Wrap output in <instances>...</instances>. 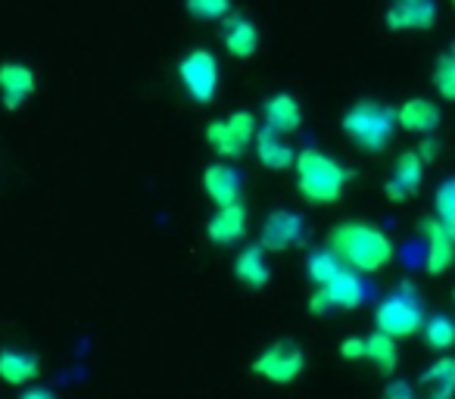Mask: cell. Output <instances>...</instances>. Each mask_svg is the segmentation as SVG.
<instances>
[{
    "mask_svg": "<svg viewBox=\"0 0 455 399\" xmlns=\"http://www.w3.org/2000/svg\"><path fill=\"white\" fill-rule=\"evenodd\" d=\"M415 393H411V384H405V380H390L384 390V399H411Z\"/></svg>",
    "mask_w": 455,
    "mask_h": 399,
    "instance_id": "f546056e",
    "label": "cell"
},
{
    "mask_svg": "<svg viewBox=\"0 0 455 399\" xmlns=\"http://www.w3.org/2000/svg\"><path fill=\"white\" fill-rule=\"evenodd\" d=\"M178 82L184 84L190 100L206 107L219 94V60L209 51H203V47L184 53L181 63H178Z\"/></svg>",
    "mask_w": 455,
    "mask_h": 399,
    "instance_id": "52a82bcc",
    "label": "cell"
},
{
    "mask_svg": "<svg viewBox=\"0 0 455 399\" xmlns=\"http://www.w3.org/2000/svg\"><path fill=\"white\" fill-rule=\"evenodd\" d=\"M424 306L418 299L415 287L411 284H399L393 293H387L384 299L374 309V328L384 331L390 337H411L424 328Z\"/></svg>",
    "mask_w": 455,
    "mask_h": 399,
    "instance_id": "277c9868",
    "label": "cell"
},
{
    "mask_svg": "<svg viewBox=\"0 0 455 399\" xmlns=\"http://www.w3.org/2000/svg\"><path fill=\"white\" fill-rule=\"evenodd\" d=\"M221 44H225L228 57L253 60L259 51V28L247 16H228L225 28H221Z\"/></svg>",
    "mask_w": 455,
    "mask_h": 399,
    "instance_id": "2e32d148",
    "label": "cell"
},
{
    "mask_svg": "<svg viewBox=\"0 0 455 399\" xmlns=\"http://www.w3.org/2000/svg\"><path fill=\"white\" fill-rule=\"evenodd\" d=\"M411 399H415V396H411Z\"/></svg>",
    "mask_w": 455,
    "mask_h": 399,
    "instance_id": "d6a6232c",
    "label": "cell"
},
{
    "mask_svg": "<svg viewBox=\"0 0 455 399\" xmlns=\"http://www.w3.org/2000/svg\"><path fill=\"white\" fill-rule=\"evenodd\" d=\"M190 20L200 22H219L225 16H231V0H184Z\"/></svg>",
    "mask_w": 455,
    "mask_h": 399,
    "instance_id": "4316f807",
    "label": "cell"
},
{
    "mask_svg": "<svg viewBox=\"0 0 455 399\" xmlns=\"http://www.w3.org/2000/svg\"><path fill=\"white\" fill-rule=\"evenodd\" d=\"M297 190L303 194L306 203L312 206H331L337 203L347 190V184L353 181V172L340 163V159L328 156V153L306 147L297 153Z\"/></svg>",
    "mask_w": 455,
    "mask_h": 399,
    "instance_id": "7a4b0ae2",
    "label": "cell"
},
{
    "mask_svg": "<svg viewBox=\"0 0 455 399\" xmlns=\"http://www.w3.org/2000/svg\"><path fill=\"white\" fill-rule=\"evenodd\" d=\"M365 359H371L378 365V371L393 374L399 365V349H396V337L384 334V331L374 328V334L365 337Z\"/></svg>",
    "mask_w": 455,
    "mask_h": 399,
    "instance_id": "603a6c76",
    "label": "cell"
},
{
    "mask_svg": "<svg viewBox=\"0 0 455 399\" xmlns=\"http://www.w3.org/2000/svg\"><path fill=\"white\" fill-rule=\"evenodd\" d=\"M421 331H424V343L430 349H436V353H443V349H449L455 343V322L449 315H443V312L424 318Z\"/></svg>",
    "mask_w": 455,
    "mask_h": 399,
    "instance_id": "d4e9b609",
    "label": "cell"
},
{
    "mask_svg": "<svg viewBox=\"0 0 455 399\" xmlns=\"http://www.w3.org/2000/svg\"><path fill=\"white\" fill-rule=\"evenodd\" d=\"M35 88H38V76H35L32 66L26 63L0 66V100H4V109L16 113L35 94Z\"/></svg>",
    "mask_w": 455,
    "mask_h": 399,
    "instance_id": "4fadbf2b",
    "label": "cell"
},
{
    "mask_svg": "<svg viewBox=\"0 0 455 399\" xmlns=\"http://www.w3.org/2000/svg\"><path fill=\"white\" fill-rule=\"evenodd\" d=\"M418 380H421L424 387H430V399H452V393H455V359L443 355V359H436L434 365L424 368Z\"/></svg>",
    "mask_w": 455,
    "mask_h": 399,
    "instance_id": "7402d4cb",
    "label": "cell"
},
{
    "mask_svg": "<svg viewBox=\"0 0 455 399\" xmlns=\"http://www.w3.org/2000/svg\"><path fill=\"white\" fill-rule=\"evenodd\" d=\"M324 247L353 272H380L393 259V241L368 222H340L328 231Z\"/></svg>",
    "mask_w": 455,
    "mask_h": 399,
    "instance_id": "6da1fadb",
    "label": "cell"
},
{
    "mask_svg": "<svg viewBox=\"0 0 455 399\" xmlns=\"http://www.w3.org/2000/svg\"><path fill=\"white\" fill-rule=\"evenodd\" d=\"M436 125H440V107L434 100L411 97L396 109V128L409 134H434Z\"/></svg>",
    "mask_w": 455,
    "mask_h": 399,
    "instance_id": "ac0fdd59",
    "label": "cell"
},
{
    "mask_svg": "<svg viewBox=\"0 0 455 399\" xmlns=\"http://www.w3.org/2000/svg\"><path fill=\"white\" fill-rule=\"evenodd\" d=\"M253 374H259L262 380H272V384H293V380L303 374L306 368V355L303 347L297 340H275L262 349L253 359Z\"/></svg>",
    "mask_w": 455,
    "mask_h": 399,
    "instance_id": "8992f818",
    "label": "cell"
},
{
    "mask_svg": "<svg viewBox=\"0 0 455 399\" xmlns=\"http://www.w3.org/2000/svg\"><path fill=\"white\" fill-rule=\"evenodd\" d=\"M340 268H343V262L337 259L328 247H318V250H312V253L306 256V275H309V281L315 287L328 284V281L334 278Z\"/></svg>",
    "mask_w": 455,
    "mask_h": 399,
    "instance_id": "cb8c5ba5",
    "label": "cell"
},
{
    "mask_svg": "<svg viewBox=\"0 0 455 399\" xmlns=\"http://www.w3.org/2000/svg\"><path fill=\"white\" fill-rule=\"evenodd\" d=\"M235 278L241 281L250 291H262V287L272 281V266L266 259V247L253 243V247H243L235 259Z\"/></svg>",
    "mask_w": 455,
    "mask_h": 399,
    "instance_id": "d6986e66",
    "label": "cell"
},
{
    "mask_svg": "<svg viewBox=\"0 0 455 399\" xmlns=\"http://www.w3.org/2000/svg\"><path fill=\"white\" fill-rule=\"evenodd\" d=\"M365 299V284L353 268L343 266L328 284H322L309 299L312 315H328L334 309H359Z\"/></svg>",
    "mask_w": 455,
    "mask_h": 399,
    "instance_id": "ba28073f",
    "label": "cell"
},
{
    "mask_svg": "<svg viewBox=\"0 0 455 399\" xmlns=\"http://www.w3.org/2000/svg\"><path fill=\"white\" fill-rule=\"evenodd\" d=\"M203 190L215 206L237 203L243 194V175L228 163H212L203 172Z\"/></svg>",
    "mask_w": 455,
    "mask_h": 399,
    "instance_id": "5bb4252c",
    "label": "cell"
},
{
    "mask_svg": "<svg viewBox=\"0 0 455 399\" xmlns=\"http://www.w3.org/2000/svg\"><path fill=\"white\" fill-rule=\"evenodd\" d=\"M38 359L20 349H4L0 353V380L7 384H28V380L38 378Z\"/></svg>",
    "mask_w": 455,
    "mask_h": 399,
    "instance_id": "44dd1931",
    "label": "cell"
},
{
    "mask_svg": "<svg viewBox=\"0 0 455 399\" xmlns=\"http://www.w3.org/2000/svg\"><path fill=\"white\" fill-rule=\"evenodd\" d=\"M262 116H266V125L278 134H293L303 125V109L291 94H272L262 107Z\"/></svg>",
    "mask_w": 455,
    "mask_h": 399,
    "instance_id": "ffe728a7",
    "label": "cell"
},
{
    "mask_svg": "<svg viewBox=\"0 0 455 399\" xmlns=\"http://www.w3.org/2000/svg\"><path fill=\"white\" fill-rule=\"evenodd\" d=\"M306 241V228L303 219L291 210H275L266 216L259 228V243L266 247V253H284V250H293Z\"/></svg>",
    "mask_w": 455,
    "mask_h": 399,
    "instance_id": "9c48e42d",
    "label": "cell"
},
{
    "mask_svg": "<svg viewBox=\"0 0 455 399\" xmlns=\"http://www.w3.org/2000/svg\"><path fill=\"white\" fill-rule=\"evenodd\" d=\"M421 231L427 237V256H424V268L427 275H446L455 266V241L436 219H424Z\"/></svg>",
    "mask_w": 455,
    "mask_h": 399,
    "instance_id": "9a60e30c",
    "label": "cell"
},
{
    "mask_svg": "<svg viewBox=\"0 0 455 399\" xmlns=\"http://www.w3.org/2000/svg\"><path fill=\"white\" fill-rule=\"evenodd\" d=\"M256 116L250 109H237L228 119H215L206 128V144L212 147L219 156L225 159H241L250 150V144L256 140Z\"/></svg>",
    "mask_w": 455,
    "mask_h": 399,
    "instance_id": "5b68a950",
    "label": "cell"
},
{
    "mask_svg": "<svg viewBox=\"0 0 455 399\" xmlns=\"http://www.w3.org/2000/svg\"><path fill=\"white\" fill-rule=\"evenodd\" d=\"M256 159H259L266 169L284 172V169H293V163H297V150H293L291 144H284V134H278L268 125H262L259 132H256Z\"/></svg>",
    "mask_w": 455,
    "mask_h": 399,
    "instance_id": "e0dca14e",
    "label": "cell"
},
{
    "mask_svg": "<svg viewBox=\"0 0 455 399\" xmlns=\"http://www.w3.org/2000/svg\"><path fill=\"white\" fill-rule=\"evenodd\" d=\"M415 150L421 153V159H424V163H434V159H436V153H440V144H436V140L430 138V134H424V140L415 147Z\"/></svg>",
    "mask_w": 455,
    "mask_h": 399,
    "instance_id": "4dcf8cb0",
    "label": "cell"
},
{
    "mask_svg": "<svg viewBox=\"0 0 455 399\" xmlns=\"http://www.w3.org/2000/svg\"><path fill=\"white\" fill-rule=\"evenodd\" d=\"M434 88L443 100H452L455 103V51L443 53L434 66Z\"/></svg>",
    "mask_w": 455,
    "mask_h": 399,
    "instance_id": "83f0119b",
    "label": "cell"
},
{
    "mask_svg": "<svg viewBox=\"0 0 455 399\" xmlns=\"http://www.w3.org/2000/svg\"><path fill=\"white\" fill-rule=\"evenodd\" d=\"M340 125L362 153H384L396 134V113L378 100H359L343 113Z\"/></svg>",
    "mask_w": 455,
    "mask_h": 399,
    "instance_id": "3957f363",
    "label": "cell"
},
{
    "mask_svg": "<svg viewBox=\"0 0 455 399\" xmlns=\"http://www.w3.org/2000/svg\"><path fill=\"white\" fill-rule=\"evenodd\" d=\"M452 4H455V0H452Z\"/></svg>",
    "mask_w": 455,
    "mask_h": 399,
    "instance_id": "836d02e7",
    "label": "cell"
},
{
    "mask_svg": "<svg viewBox=\"0 0 455 399\" xmlns=\"http://www.w3.org/2000/svg\"><path fill=\"white\" fill-rule=\"evenodd\" d=\"M20 399H57V393L47 390V387H32V390H26Z\"/></svg>",
    "mask_w": 455,
    "mask_h": 399,
    "instance_id": "1f68e13d",
    "label": "cell"
},
{
    "mask_svg": "<svg viewBox=\"0 0 455 399\" xmlns=\"http://www.w3.org/2000/svg\"><path fill=\"white\" fill-rule=\"evenodd\" d=\"M434 210H436V222H440L455 241V178H446V181L436 188Z\"/></svg>",
    "mask_w": 455,
    "mask_h": 399,
    "instance_id": "484cf974",
    "label": "cell"
},
{
    "mask_svg": "<svg viewBox=\"0 0 455 399\" xmlns=\"http://www.w3.org/2000/svg\"><path fill=\"white\" fill-rule=\"evenodd\" d=\"M421 181H424V159H421V153H418V150H405L403 156L393 163L390 178H387V184H384L387 200H393V203H403V200H409L411 194H418Z\"/></svg>",
    "mask_w": 455,
    "mask_h": 399,
    "instance_id": "8fae6325",
    "label": "cell"
},
{
    "mask_svg": "<svg viewBox=\"0 0 455 399\" xmlns=\"http://www.w3.org/2000/svg\"><path fill=\"white\" fill-rule=\"evenodd\" d=\"M436 22L434 0H393L387 7L390 32H427Z\"/></svg>",
    "mask_w": 455,
    "mask_h": 399,
    "instance_id": "7c38bea8",
    "label": "cell"
},
{
    "mask_svg": "<svg viewBox=\"0 0 455 399\" xmlns=\"http://www.w3.org/2000/svg\"><path fill=\"white\" fill-rule=\"evenodd\" d=\"M247 231H250V212L241 200L219 206L206 222V235L215 247H235V243H241L247 237Z\"/></svg>",
    "mask_w": 455,
    "mask_h": 399,
    "instance_id": "30bf717a",
    "label": "cell"
},
{
    "mask_svg": "<svg viewBox=\"0 0 455 399\" xmlns=\"http://www.w3.org/2000/svg\"><path fill=\"white\" fill-rule=\"evenodd\" d=\"M343 359H365V337H347L340 343Z\"/></svg>",
    "mask_w": 455,
    "mask_h": 399,
    "instance_id": "f1b7e54d",
    "label": "cell"
}]
</instances>
